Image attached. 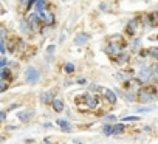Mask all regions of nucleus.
Returning a JSON list of instances; mask_svg holds the SVG:
<instances>
[{
    "instance_id": "nucleus-1",
    "label": "nucleus",
    "mask_w": 158,
    "mask_h": 144,
    "mask_svg": "<svg viewBox=\"0 0 158 144\" xmlns=\"http://www.w3.org/2000/svg\"><path fill=\"white\" fill-rule=\"evenodd\" d=\"M25 76H26V82H28V84H37V82H39V71L33 67L26 68Z\"/></svg>"
},
{
    "instance_id": "nucleus-2",
    "label": "nucleus",
    "mask_w": 158,
    "mask_h": 144,
    "mask_svg": "<svg viewBox=\"0 0 158 144\" xmlns=\"http://www.w3.org/2000/svg\"><path fill=\"white\" fill-rule=\"evenodd\" d=\"M39 17H40V20H43L47 25H51L53 22H54V17H53V14L51 13H39Z\"/></svg>"
},
{
    "instance_id": "nucleus-3",
    "label": "nucleus",
    "mask_w": 158,
    "mask_h": 144,
    "mask_svg": "<svg viewBox=\"0 0 158 144\" xmlns=\"http://www.w3.org/2000/svg\"><path fill=\"white\" fill-rule=\"evenodd\" d=\"M150 77H152V73H150L149 68H143L140 71V81L141 82H147V81H150Z\"/></svg>"
},
{
    "instance_id": "nucleus-4",
    "label": "nucleus",
    "mask_w": 158,
    "mask_h": 144,
    "mask_svg": "<svg viewBox=\"0 0 158 144\" xmlns=\"http://www.w3.org/2000/svg\"><path fill=\"white\" fill-rule=\"evenodd\" d=\"M87 40H89V36H87V34H82V33H81V34L76 36L74 43H76V45H84V43H87Z\"/></svg>"
},
{
    "instance_id": "nucleus-5",
    "label": "nucleus",
    "mask_w": 158,
    "mask_h": 144,
    "mask_svg": "<svg viewBox=\"0 0 158 144\" xmlns=\"http://www.w3.org/2000/svg\"><path fill=\"white\" fill-rule=\"evenodd\" d=\"M57 126L61 127L64 132H70L72 130V127H70V123L68 121H64V119H57Z\"/></svg>"
},
{
    "instance_id": "nucleus-6",
    "label": "nucleus",
    "mask_w": 158,
    "mask_h": 144,
    "mask_svg": "<svg viewBox=\"0 0 158 144\" xmlns=\"http://www.w3.org/2000/svg\"><path fill=\"white\" fill-rule=\"evenodd\" d=\"M53 109L56 110V112H62L64 110V102L61 101V99H53Z\"/></svg>"
},
{
    "instance_id": "nucleus-7",
    "label": "nucleus",
    "mask_w": 158,
    "mask_h": 144,
    "mask_svg": "<svg viewBox=\"0 0 158 144\" xmlns=\"http://www.w3.org/2000/svg\"><path fill=\"white\" fill-rule=\"evenodd\" d=\"M141 101H143V102L154 101V95H149L147 92H141Z\"/></svg>"
},
{
    "instance_id": "nucleus-8",
    "label": "nucleus",
    "mask_w": 158,
    "mask_h": 144,
    "mask_svg": "<svg viewBox=\"0 0 158 144\" xmlns=\"http://www.w3.org/2000/svg\"><path fill=\"white\" fill-rule=\"evenodd\" d=\"M87 99H89V101H87V104H89V107H91V109H93V107H96L98 106V98H93V96H87Z\"/></svg>"
},
{
    "instance_id": "nucleus-9",
    "label": "nucleus",
    "mask_w": 158,
    "mask_h": 144,
    "mask_svg": "<svg viewBox=\"0 0 158 144\" xmlns=\"http://www.w3.org/2000/svg\"><path fill=\"white\" fill-rule=\"evenodd\" d=\"M106 96H107V99H108L112 104L116 102V96H115V93H113L112 90H106Z\"/></svg>"
},
{
    "instance_id": "nucleus-10",
    "label": "nucleus",
    "mask_w": 158,
    "mask_h": 144,
    "mask_svg": "<svg viewBox=\"0 0 158 144\" xmlns=\"http://www.w3.org/2000/svg\"><path fill=\"white\" fill-rule=\"evenodd\" d=\"M40 99H42L43 102H51V101H53V95H51L50 92H48V93H42Z\"/></svg>"
},
{
    "instance_id": "nucleus-11",
    "label": "nucleus",
    "mask_w": 158,
    "mask_h": 144,
    "mask_svg": "<svg viewBox=\"0 0 158 144\" xmlns=\"http://www.w3.org/2000/svg\"><path fill=\"white\" fill-rule=\"evenodd\" d=\"M107 53H121V47L119 45H110L107 48Z\"/></svg>"
},
{
    "instance_id": "nucleus-12",
    "label": "nucleus",
    "mask_w": 158,
    "mask_h": 144,
    "mask_svg": "<svg viewBox=\"0 0 158 144\" xmlns=\"http://www.w3.org/2000/svg\"><path fill=\"white\" fill-rule=\"evenodd\" d=\"M31 112H23V113H19V118L22 119V121H28L30 118H31Z\"/></svg>"
},
{
    "instance_id": "nucleus-13",
    "label": "nucleus",
    "mask_w": 158,
    "mask_h": 144,
    "mask_svg": "<svg viewBox=\"0 0 158 144\" xmlns=\"http://www.w3.org/2000/svg\"><path fill=\"white\" fill-rule=\"evenodd\" d=\"M45 5H47V0H37V2H36V8L39 11H42L43 8H45Z\"/></svg>"
},
{
    "instance_id": "nucleus-14",
    "label": "nucleus",
    "mask_w": 158,
    "mask_h": 144,
    "mask_svg": "<svg viewBox=\"0 0 158 144\" xmlns=\"http://www.w3.org/2000/svg\"><path fill=\"white\" fill-rule=\"evenodd\" d=\"M135 30H137V20H133V22L129 23V33H133Z\"/></svg>"
},
{
    "instance_id": "nucleus-15",
    "label": "nucleus",
    "mask_w": 158,
    "mask_h": 144,
    "mask_svg": "<svg viewBox=\"0 0 158 144\" xmlns=\"http://www.w3.org/2000/svg\"><path fill=\"white\" fill-rule=\"evenodd\" d=\"M124 130V126H116L115 129H112V133H121Z\"/></svg>"
},
{
    "instance_id": "nucleus-16",
    "label": "nucleus",
    "mask_w": 158,
    "mask_h": 144,
    "mask_svg": "<svg viewBox=\"0 0 158 144\" xmlns=\"http://www.w3.org/2000/svg\"><path fill=\"white\" fill-rule=\"evenodd\" d=\"M73 70H74V65H73V64H67V67H65V71H67V73H72Z\"/></svg>"
},
{
    "instance_id": "nucleus-17",
    "label": "nucleus",
    "mask_w": 158,
    "mask_h": 144,
    "mask_svg": "<svg viewBox=\"0 0 158 144\" xmlns=\"http://www.w3.org/2000/svg\"><path fill=\"white\" fill-rule=\"evenodd\" d=\"M104 135H112V126H106L104 127Z\"/></svg>"
},
{
    "instance_id": "nucleus-18",
    "label": "nucleus",
    "mask_w": 158,
    "mask_h": 144,
    "mask_svg": "<svg viewBox=\"0 0 158 144\" xmlns=\"http://www.w3.org/2000/svg\"><path fill=\"white\" fill-rule=\"evenodd\" d=\"M5 36H6V30H5L3 26H2V28H0V40H3Z\"/></svg>"
},
{
    "instance_id": "nucleus-19",
    "label": "nucleus",
    "mask_w": 158,
    "mask_h": 144,
    "mask_svg": "<svg viewBox=\"0 0 158 144\" xmlns=\"http://www.w3.org/2000/svg\"><path fill=\"white\" fill-rule=\"evenodd\" d=\"M140 118L138 116H126V118H124V121H138Z\"/></svg>"
},
{
    "instance_id": "nucleus-20",
    "label": "nucleus",
    "mask_w": 158,
    "mask_h": 144,
    "mask_svg": "<svg viewBox=\"0 0 158 144\" xmlns=\"http://www.w3.org/2000/svg\"><path fill=\"white\" fill-rule=\"evenodd\" d=\"M5 88H6V82H5V81H2V79H0V93H2V92L5 90Z\"/></svg>"
},
{
    "instance_id": "nucleus-21",
    "label": "nucleus",
    "mask_w": 158,
    "mask_h": 144,
    "mask_svg": "<svg viewBox=\"0 0 158 144\" xmlns=\"http://www.w3.org/2000/svg\"><path fill=\"white\" fill-rule=\"evenodd\" d=\"M0 53H5V43H3V40H0Z\"/></svg>"
},
{
    "instance_id": "nucleus-22",
    "label": "nucleus",
    "mask_w": 158,
    "mask_h": 144,
    "mask_svg": "<svg viewBox=\"0 0 158 144\" xmlns=\"http://www.w3.org/2000/svg\"><path fill=\"white\" fill-rule=\"evenodd\" d=\"M5 118H6V113H5V112H0V121H5Z\"/></svg>"
},
{
    "instance_id": "nucleus-23",
    "label": "nucleus",
    "mask_w": 158,
    "mask_h": 144,
    "mask_svg": "<svg viewBox=\"0 0 158 144\" xmlns=\"http://www.w3.org/2000/svg\"><path fill=\"white\" fill-rule=\"evenodd\" d=\"M150 56H154V57L157 56V48H152L150 50Z\"/></svg>"
},
{
    "instance_id": "nucleus-24",
    "label": "nucleus",
    "mask_w": 158,
    "mask_h": 144,
    "mask_svg": "<svg viewBox=\"0 0 158 144\" xmlns=\"http://www.w3.org/2000/svg\"><path fill=\"white\" fill-rule=\"evenodd\" d=\"M152 110V107H146V109H138V112H149Z\"/></svg>"
},
{
    "instance_id": "nucleus-25",
    "label": "nucleus",
    "mask_w": 158,
    "mask_h": 144,
    "mask_svg": "<svg viewBox=\"0 0 158 144\" xmlns=\"http://www.w3.org/2000/svg\"><path fill=\"white\" fill-rule=\"evenodd\" d=\"M5 65H6V60H5V59H0V68L5 67Z\"/></svg>"
},
{
    "instance_id": "nucleus-26",
    "label": "nucleus",
    "mask_w": 158,
    "mask_h": 144,
    "mask_svg": "<svg viewBox=\"0 0 158 144\" xmlns=\"http://www.w3.org/2000/svg\"><path fill=\"white\" fill-rule=\"evenodd\" d=\"M47 51H48V53H53V51H54V45H50V47H48V50H47Z\"/></svg>"
}]
</instances>
